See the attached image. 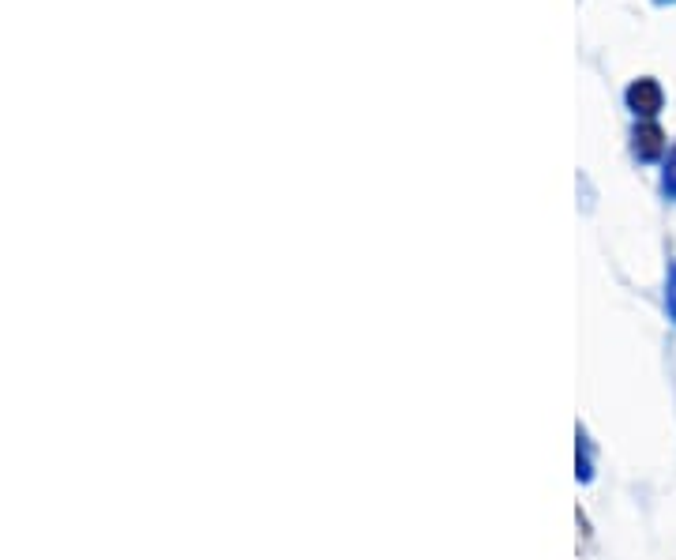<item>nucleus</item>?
<instances>
[{"label": "nucleus", "mask_w": 676, "mask_h": 560, "mask_svg": "<svg viewBox=\"0 0 676 560\" xmlns=\"http://www.w3.org/2000/svg\"><path fill=\"white\" fill-rule=\"evenodd\" d=\"M665 151V136L658 125H639L635 128V155L639 158H658Z\"/></svg>", "instance_id": "f03ea898"}, {"label": "nucleus", "mask_w": 676, "mask_h": 560, "mask_svg": "<svg viewBox=\"0 0 676 560\" xmlns=\"http://www.w3.org/2000/svg\"><path fill=\"white\" fill-rule=\"evenodd\" d=\"M665 192L676 196V151L669 155V170H665Z\"/></svg>", "instance_id": "7ed1b4c3"}, {"label": "nucleus", "mask_w": 676, "mask_h": 560, "mask_svg": "<svg viewBox=\"0 0 676 560\" xmlns=\"http://www.w3.org/2000/svg\"><path fill=\"white\" fill-rule=\"evenodd\" d=\"M669 309H673V316H676V286L669 290Z\"/></svg>", "instance_id": "20e7f679"}, {"label": "nucleus", "mask_w": 676, "mask_h": 560, "mask_svg": "<svg viewBox=\"0 0 676 560\" xmlns=\"http://www.w3.org/2000/svg\"><path fill=\"white\" fill-rule=\"evenodd\" d=\"M628 106L635 113H643V117H654L661 109V87L654 79H639V83H631L628 87Z\"/></svg>", "instance_id": "f257e3e1"}]
</instances>
